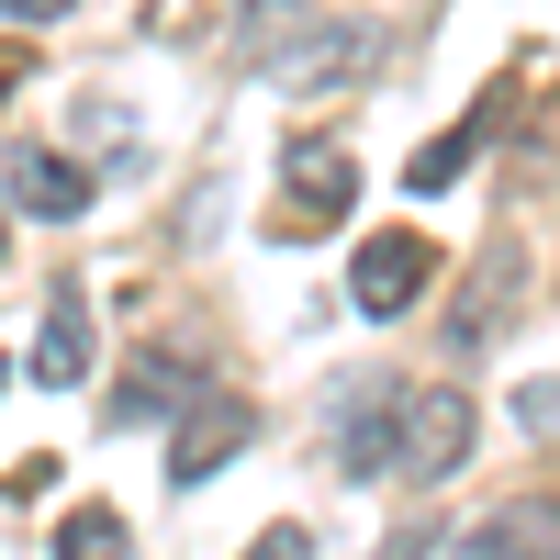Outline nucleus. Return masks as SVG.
<instances>
[{"instance_id": "nucleus-9", "label": "nucleus", "mask_w": 560, "mask_h": 560, "mask_svg": "<svg viewBox=\"0 0 560 560\" xmlns=\"http://www.w3.org/2000/svg\"><path fill=\"white\" fill-rule=\"evenodd\" d=\"M448 560H560V504L549 493H516V504H493L482 527H459Z\"/></svg>"}, {"instance_id": "nucleus-3", "label": "nucleus", "mask_w": 560, "mask_h": 560, "mask_svg": "<svg viewBox=\"0 0 560 560\" xmlns=\"http://www.w3.org/2000/svg\"><path fill=\"white\" fill-rule=\"evenodd\" d=\"M280 191H292L280 236H303V224H337V213L359 202V158L337 147V135H292V147H280Z\"/></svg>"}, {"instance_id": "nucleus-15", "label": "nucleus", "mask_w": 560, "mask_h": 560, "mask_svg": "<svg viewBox=\"0 0 560 560\" xmlns=\"http://www.w3.org/2000/svg\"><path fill=\"white\" fill-rule=\"evenodd\" d=\"M516 415H527L538 438H560V382H527V404H516Z\"/></svg>"}, {"instance_id": "nucleus-12", "label": "nucleus", "mask_w": 560, "mask_h": 560, "mask_svg": "<svg viewBox=\"0 0 560 560\" xmlns=\"http://www.w3.org/2000/svg\"><path fill=\"white\" fill-rule=\"evenodd\" d=\"M482 135H493V113H471V124H448L438 147H415V168H404V191H448V179H459V168L482 158Z\"/></svg>"}, {"instance_id": "nucleus-11", "label": "nucleus", "mask_w": 560, "mask_h": 560, "mask_svg": "<svg viewBox=\"0 0 560 560\" xmlns=\"http://www.w3.org/2000/svg\"><path fill=\"white\" fill-rule=\"evenodd\" d=\"M504 292H516V247H482V269H471V303L448 314V348H482L493 325L516 314V303H504Z\"/></svg>"}, {"instance_id": "nucleus-8", "label": "nucleus", "mask_w": 560, "mask_h": 560, "mask_svg": "<svg viewBox=\"0 0 560 560\" xmlns=\"http://www.w3.org/2000/svg\"><path fill=\"white\" fill-rule=\"evenodd\" d=\"M258 438V404H236V393H202L191 415H179V438H168V482H213L224 459H236Z\"/></svg>"}, {"instance_id": "nucleus-6", "label": "nucleus", "mask_w": 560, "mask_h": 560, "mask_svg": "<svg viewBox=\"0 0 560 560\" xmlns=\"http://www.w3.org/2000/svg\"><path fill=\"white\" fill-rule=\"evenodd\" d=\"M0 179H12V213H23V224H79V213H90V168L57 158L45 135H12Z\"/></svg>"}, {"instance_id": "nucleus-1", "label": "nucleus", "mask_w": 560, "mask_h": 560, "mask_svg": "<svg viewBox=\"0 0 560 560\" xmlns=\"http://www.w3.org/2000/svg\"><path fill=\"white\" fill-rule=\"evenodd\" d=\"M224 45H236V68H258L280 90H348V79L382 68V23H337L314 0H236Z\"/></svg>"}, {"instance_id": "nucleus-14", "label": "nucleus", "mask_w": 560, "mask_h": 560, "mask_svg": "<svg viewBox=\"0 0 560 560\" xmlns=\"http://www.w3.org/2000/svg\"><path fill=\"white\" fill-rule=\"evenodd\" d=\"M247 560H314V527L280 516V527H258V538H247Z\"/></svg>"}, {"instance_id": "nucleus-13", "label": "nucleus", "mask_w": 560, "mask_h": 560, "mask_svg": "<svg viewBox=\"0 0 560 560\" xmlns=\"http://www.w3.org/2000/svg\"><path fill=\"white\" fill-rule=\"evenodd\" d=\"M57 560H124V516L113 504H79V516L57 527Z\"/></svg>"}, {"instance_id": "nucleus-16", "label": "nucleus", "mask_w": 560, "mask_h": 560, "mask_svg": "<svg viewBox=\"0 0 560 560\" xmlns=\"http://www.w3.org/2000/svg\"><path fill=\"white\" fill-rule=\"evenodd\" d=\"M12 12V34H45V23H68V0H0Z\"/></svg>"}, {"instance_id": "nucleus-2", "label": "nucleus", "mask_w": 560, "mask_h": 560, "mask_svg": "<svg viewBox=\"0 0 560 560\" xmlns=\"http://www.w3.org/2000/svg\"><path fill=\"white\" fill-rule=\"evenodd\" d=\"M404 415H415V382H393V370H348L337 415H325V459L359 471V482H393L404 471Z\"/></svg>"}, {"instance_id": "nucleus-7", "label": "nucleus", "mask_w": 560, "mask_h": 560, "mask_svg": "<svg viewBox=\"0 0 560 560\" xmlns=\"http://www.w3.org/2000/svg\"><path fill=\"white\" fill-rule=\"evenodd\" d=\"M213 382H202V359L191 348H147L124 370V393H113V427H168V415H191Z\"/></svg>"}, {"instance_id": "nucleus-10", "label": "nucleus", "mask_w": 560, "mask_h": 560, "mask_svg": "<svg viewBox=\"0 0 560 560\" xmlns=\"http://www.w3.org/2000/svg\"><path fill=\"white\" fill-rule=\"evenodd\" d=\"M23 382H34V393L90 382V303H79V292H45V325H34V348H23Z\"/></svg>"}, {"instance_id": "nucleus-4", "label": "nucleus", "mask_w": 560, "mask_h": 560, "mask_svg": "<svg viewBox=\"0 0 560 560\" xmlns=\"http://www.w3.org/2000/svg\"><path fill=\"white\" fill-rule=\"evenodd\" d=\"M471 438H482L471 393H438V382H415V415H404V471H393V482H448L459 459H471Z\"/></svg>"}, {"instance_id": "nucleus-5", "label": "nucleus", "mask_w": 560, "mask_h": 560, "mask_svg": "<svg viewBox=\"0 0 560 560\" xmlns=\"http://www.w3.org/2000/svg\"><path fill=\"white\" fill-rule=\"evenodd\" d=\"M427 280H438V247L415 236V224H393V236H370V247H359V269H348V303H359L370 325H393L415 292H427Z\"/></svg>"}]
</instances>
